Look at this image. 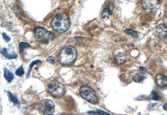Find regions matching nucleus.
<instances>
[{"mask_svg": "<svg viewBox=\"0 0 167 115\" xmlns=\"http://www.w3.org/2000/svg\"><path fill=\"white\" fill-rule=\"evenodd\" d=\"M141 4L144 9H155L158 8L159 0H141Z\"/></svg>", "mask_w": 167, "mask_h": 115, "instance_id": "0eeeda50", "label": "nucleus"}, {"mask_svg": "<svg viewBox=\"0 0 167 115\" xmlns=\"http://www.w3.org/2000/svg\"><path fill=\"white\" fill-rule=\"evenodd\" d=\"M77 57V51L74 47L67 46L59 53L58 59L62 65L70 66L74 64Z\"/></svg>", "mask_w": 167, "mask_h": 115, "instance_id": "f257e3e1", "label": "nucleus"}, {"mask_svg": "<svg viewBox=\"0 0 167 115\" xmlns=\"http://www.w3.org/2000/svg\"><path fill=\"white\" fill-rule=\"evenodd\" d=\"M126 59H127V56L125 53H119L116 56L114 63L115 64L120 65L125 63L126 61Z\"/></svg>", "mask_w": 167, "mask_h": 115, "instance_id": "9b49d317", "label": "nucleus"}, {"mask_svg": "<svg viewBox=\"0 0 167 115\" xmlns=\"http://www.w3.org/2000/svg\"><path fill=\"white\" fill-rule=\"evenodd\" d=\"M136 73H133V80L136 82V83H141L145 78H146V76H144L143 72H142L141 71L139 72V71H135Z\"/></svg>", "mask_w": 167, "mask_h": 115, "instance_id": "f8f14e48", "label": "nucleus"}, {"mask_svg": "<svg viewBox=\"0 0 167 115\" xmlns=\"http://www.w3.org/2000/svg\"><path fill=\"white\" fill-rule=\"evenodd\" d=\"M114 3L112 2H111L109 4V6L106 7L105 9H104L103 12H102V14H101V18L102 19H105L108 18L109 16L112 14V12L113 9H114Z\"/></svg>", "mask_w": 167, "mask_h": 115, "instance_id": "9d476101", "label": "nucleus"}, {"mask_svg": "<svg viewBox=\"0 0 167 115\" xmlns=\"http://www.w3.org/2000/svg\"><path fill=\"white\" fill-rule=\"evenodd\" d=\"M1 53L7 59H14V58H17V54H9L7 52V49L5 48H3L2 50Z\"/></svg>", "mask_w": 167, "mask_h": 115, "instance_id": "4468645a", "label": "nucleus"}, {"mask_svg": "<svg viewBox=\"0 0 167 115\" xmlns=\"http://www.w3.org/2000/svg\"><path fill=\"white\" fill-rule=\"evenodd\" d=\"M30 47V45H29L28 43H25V42H21L19 44V50L20 51L22 52L25 48H29Z\"/></svg>", "mask_w": 167, "mask_h": 115, "instance_id": "f3484780", "label": "nucleus"}, {"mask_svg": "<svg viewBox=\"0 0 167 115\" xmlns=\"http://www.w3.org/2000/svg\"><path fill=\"white\" fill-rule=\"evenodd\" d=\"M88 114H96L97 113L95 112V111H88Z\"/></svg>", "mask_w": 167, "mask_h": 115, "instance_id": "a878e982", "label": "nucleus"}, {"mask_svg": "<svg viewBox=\"0 0 167 115\" xmlns=\"http://www.w3.org/2000/svg\"><path fill=\"white\" fill-rule=\"evenodd\" d=\"M47 61L48 62H49L51 64H54L55 63V59H54V57L53 56H49V57H48L47 58Z\"/></svg>", "mask_w": 167, "mask_h": 115, "instance_id": "412c9836", "label": "nucleus"}, {"mask_svg": "<svg viewBox=\"0 0 167 115\" xmlns=\"http://www.w3.org/2000/svg\"><path fill=\"white\" fill-rule=\"evenodd\" d=\"M47 90L48 93L55 98H61L66 92V86L58 81H52L48 85Z\"/></svg>", "mask_w": 167, "mask_h": 115, "instance_id": "39448f33", "label": "nucleus"}, {"mask_svg": "<svg viewBox=\"0 0 167 115\" xmlns=\"http://www.w3.org/2000/svg\"><path fill=\"white\" fill-rule=\"evenodd\" d=\"M156 83L160 88L167 86V77L163 74H158L155 78Z\"/></svg>", "mask_w": 167, "mask_h": 115, "instance_id": "1a4fd4ad", "label": "nucleus"}, {"mask_svg": "<svg viewBox=\"0 0 167 115\" xmlns=\"http://www.w3.org/2000/svg\"><path fill=\"white\" fill-rule=\"evenodd\" d=\"M39 110L44 114H52L55 112V105L50 100H44L39 104Z\"/></svg>", "mask_w": 167, "mask_h": 115, "instance_id": "423d86ee", "label": "nucleus"}, {"mask_svg": "<svg viewBox=\"0 0 167 115\" xmlns=\"http://www.w3.org/2000/svg\"><path fill=\"white\" fill-rule=\"evenodd\" d=\"M125 32L126 33V34L130 35L131 36H132V37H133L134 38H136L138 36L137 32L133 30H131V29H126V30H125Z\"/></svg>", "mask_w": 167, "mask_h": 115, "instance_id": "dca6fc26", "label": "nucleus"}, {"mask_svg": "<svg viewBox=\"0 0 167 115\" xmlns=\"http://www.w3.org/2000/svg\"><path fill=\"white\" fill-rule=\"evenodd\" d=\"M3 39L7 42H9L10 41L9 36H8L6 33H3Z\"/></svg>", "mask_w": 167, "mask_h": 115, "instance_id": "5701e85b", "label": "nucleus"}, {"mask_svg": "<svg viewBox=\"0 0 167 115\" xmlns=\"http://www.w3.org/2000/svg\"><path fill=\"white\" fill-rule=\"evenodd\" d=\"M96 113L98 114H102V115H109V113H107L104 111H102V110H99V109H98V110H97L96 111Z\"/></svg>", "mask_w": 167, "mask_h": 115, "instance_id": "4be33fe9", "label": "nucleus"}, {"mask_svg": "<svg viewBox=\"0 0 167 115\" xmlns=\"http://www.w3.org/2000/svg\"><path fill=\"white\" fill-rule=\"evenodd\" d=\"M51 25L53 29L55 31L59 33H63L70 28L71 21L67 14L61 13L55 16L52 21Z\"/></svg>", "mask_w": 167, "mask_h": 115, "instance_id": "f03ea898", "label": "nucleus"}, {"mask_svg": "<svg viewBox=\"0 0 167 115\" xmlns=\"http://www.w3.org/2000/svg\"><path fill=\"white\" fill-rule=\"evenodd\" d=\"M8 95L9 100L12 101V103H13L14 104H19V101L17 99V98L14 95H13L12 94V93L9 92V91H8Z\"/></svg>", "mask_w": 167, "mask_h": 115, "instance_id": "2eb2a0df", "label": "nucleus"}, {"mask_svg": "<svg viewBox=\"0 0 167 115\" xmlns=\"http://www.w3.org/2000/svg\"><path fill=\"white\" fill-rule=\"evenodd\" d=\"M34 35L36 41L43 43H48L52 41L55 36L43 27H37L34 30Z\"/></svg>", "mask_w": 167, "mask_h": 115, "instance_id": "7ed1b4c3", "label": "nucleus"}, {"mask_svg": "<svg viewBox=\"0 0 167 115\" xmlns=\"http://www.w3.org/2000/svg\"><path fill=\"white\" fill-rule=\"evenodd\" d=\"M16 74H17L18 76H22L24 74V69L23 68V66H21V67L17 69V70L16 71Z\"/></svg>", "mask_w": 167, "mask_h": 115, "instance_id": "a211bd4d", "label": "nucleus"}, {"mask_svg": "<svg viewBox=\"0 0 167 115\" xmlns=\"http://www.w3.org/2000/svg\"><path fill=\"white\" fill-rule=\"evenodd\" d=\"M139 69H140V70H141L142 72H143V73H144L147 72V69H146V68H145L144 67H139Z\"/></svg>", "mask_w": 167, "mask_h": 115, "instance_id": "b1692460", "label": "nucleus"}, {"mask_svg": "<svg viewBox=\"0 0 167 115\" xmlns=\"http://www.w3.org/2000/svg\"><path fill=\"white\" fill-rule=\"evenodd\" d=\"M41 63V61H40V60H36V61H33L31 63V64H30V69L28 70V74H27V77H28L29 75H30V73L31 72V68L32 67H34V64H39Z\"/></svg>", "mask_w": 167, "mask_h": 115, "instance_id": "6ab92c4d", "label": "nucleus"}, {"mask_svg": "<svg viewBox=\"0 0 167 115\" xmlns=\"http://www.w3.org/2000/svg\"><path fill=\"white\" fill-rule=\"evenodd\" d=\"M152 98L155 101H158L160 100V97H159L158 95L157 94V93L155 91L152 92Z\"/></svg>", "mask_w": 167, "mask_h": 115, "instance_id": "aec40b11", "label": "nucleus"}, {"mask_svg": "<svg viewBox=\"0 0 167 115\" xmlns=\"http://www.w3.org/2000/svg\"><path fill=\"white\" fill-rule=\"evenodd\" d=\"M163 108L164 110H165V111H167V103H165V104H164V105L163 106Z\"/></svg>", "mask_w": 167, "mask_h": 115, "instance_id": "393cba45", "label": "nucleus"}, {"mask_svg": "<svg viewBox=\"0 0 167 115\" xmlns=\"http://www.w3.org/2000/svg\"><path fill=\"white\" fill-rule=\"evenodd\" d=\"M155 31L159 38H165L167 36V26L163 23L160 24L156 27Z\"/></svg>", "mask_w": 167, "mask_h": 115, "instance_id": "6e6552de", "label": "nucleus"}, {"mask_svg": "<svg viewBox=\"0 0 167 115\" xmlns=\"http://www.w3.org/2000/svg\"><path fill=\"white\" fill-rule=\"evenodd\" d=\"M80 94L84 100L91 104L96 105L99 103V98L92 88L88 86H82L80 89Z\"/></svg>", "mask_w": 167, "mask_h": 115, "instance_id": "20e7f679", "label": "nucleus"}, {"mask_svg": "<svg viewBox=\"0 0 167 115\" xmlns=\"http://www.w3.org/2000/svg\"><path fill=\"white\" fill-rule=\"evenodd\" d=\"M4 77L8 82L12 81L14 78V74L7 68H4Z\"/></svg>", "mask_w": 167, "mask_h": 115, "instance_id": "ddd939ff", "label": "nucleus"}, {"mask_svg": "<svg viewBox=\"0 0 167 115\" xmlns=\"http://www.w3.org/2000/svg\"><path fill=\"white\" fill-rule=\"evenodd\" d=\"M165 17L166 18H167V7H166V9H165Z\"/></svg>", "mask_w": 167, "mask_h": 115, "instance_id": "bb28decb", "label": "nucleus"}]
</instances>
